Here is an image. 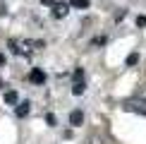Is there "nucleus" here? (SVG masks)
<instances>
[{"mask_svg": "<svg viewBox=\"0 0 146 144\" xmlns=\"http://www.w3.org/2000/svg\"><path fill=\"white\" fill-rule=\"evenodd\" d=\"M125 111H134V113H141V115H146V101H139V99H127L125 103H122Z\"/></svg>", "mask_w": 146, "mask_h": 144, "instance_id": "1", "label": "nucleus"}, {"mask_svg": "<svg viewBox=\"0 0 146 144\" xmlns=\"http://www.w3.org/2000/svg\"><path fill=\"white\" fill-rule=\"evenodd\" d=\"M82 123H84V113H82V111H72V113H70V125L79 127Z\"/></svg>", "mask_w": 146, "mask_h": 144, "instance_id": "2", "label": "nucleus"}, {"mask_svg": "<svg viewBox=\"0 0 146 144\" xmlns=\"http://www.w3.org/2000/svg\"><path fill=\"white\" fill-rule=\"evenodd\" d=\"M29 79H31L34 84H43L46 82V75L41 70H31V75H29Z\"/></svg>", "mask_w": 146, "mask_h": 144, "instance_id": "3", "label": "nucleus"}, {"mask_svg": "<svg viewBox=\"0 0 146 144\" xmlns=\"http://www.w3.org/2000/svg\"><path fill=\"white\" fill-rule=\"evenodd\" d=\"M5 103L19 106V96H17V91H5Z\"/></svg>", "mask_w": 146, "mask_h": 144, "instance_id": "4", "label": "nucleus"}, {"mask_svg": "<svg viewBox=\"0 0 146 144\" xmlns=\"http://www.w3.org/2000/svg\"><path fill=\"white\" fill-rule=\"evenodd\" d=\"M53 10H55V12H53L55 17H65V15H67V10H70V5H67V3H58Z\"/></svg>", "mask_w": 146, "mask_h": 144, "instance_id": "5", "label": "nucleus"}, {"mask_svg": "<svg viewBox=\"0 0 146 144\" xmlns=\"http://www.w3.org/2000/svg\"><path fill=\"white\" fill-rule=\"evenodd\" d=\"M89 144H110V142H108L103 135H91L89 137Z\"/></svg>", "mask_w": 146, "mask_h": 144, "instance_id": "6", "label": "nucleus"}, {"mask_svg": "<svg viewBox=\"0 0 146 144\" xmlns=\"http://www.w3.org/2000/svg\"><path fill=\"white\" fill-rule=\"evenodd\" d=\"M72 94H74V96L84 94V79H82V82H74V87H72Z\"/></svg>", "mask_w": 146, "mask_h": 144, "instance_id": "7", "label": "nucleus"}, {"mask_svg": "<svg viewBox=\"0 0 146 144\" xmlns=\"http://www.w3.org/2000/svg\"><path fill=\"white\" fill-rule=\"evenodd\" d=\"M134 99H139V101H146V84H144V87H139V89H137Z\"/></svg>", "mask_w": 146, "mask_h": 144, "instance_id": "8", "label": "nucleus"}, {"mask_svg": "<svg viewBox=\"0 0 146 144\" xmlns=\"http://www.w3.org/2000/svg\"><path fill=\"white\" fill-rule=\"evenodd\" d=\"M27 113H29V103L24 101V103H19V106H17V115H27Z\"/></svg>", "mask_w": 146, "mask_h": 144, "instance_id": "9", "label": "nucleus"}, {"mask_svg": "<svg viewBox=\"0 0 146 144\" xmlns=\"http://www.w3.org/2000/svg\"><path fill=\"white\" fill-rule=\"evenodd\" d=\"M72 7H89V0H70Z\"/></svg>", "mask_w": 146, "mask_h": 144, "instance_id": "10", "label": "nucleus"}, {"mask_svg": "<svg viewBox=\"0 0 146 144\" xmlns=\"http://www.w3.org/2000/svg\"><path fill=\"white\" fill-rule=\"evenodd\" d=\"M137 60H139V55H137V53H132V55H129V58H127V65H134V63H137Z\"/></svg>", "mask_w": 146, "mask_h": 144, "instance_id": "11", "label": "nucleus"}, {"mask_svg": "<svg viewBox=\"0 0 146 144\" xmlns=\"http://www.w3.org/2000/svg\"><path fill=\"white\" fill-rule=\"evenodd\" d=\"M43 5H53V7H55V5H58V0H43Z\"/></svg>", "mask_w": 146, "mask_h": 144, "instance_id": "12", "label": "nucleus"}, {"mask_svg": "<svg viewBox=\"0 0 146 144\" xmlns=\"http://www.w3.org/2000/svg\"><path fill=\"white\" fill-rule=\"evenodd\" d=\"M0 65H5V55H0Z\"/></svg>", "mask_w": 146, "mask_h": 144, "instance_id": "13", "label": "nucleus"}]
</instances>
